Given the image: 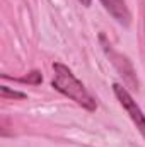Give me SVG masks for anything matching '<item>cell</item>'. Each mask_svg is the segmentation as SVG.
I'll return each instance as SVG.
<instances>
[{"label": "cell", "mask_w": 145, "mask_h": 147, "mask_svg": "<svg viewBox=\"0 0 145 147\" xmlns=\"http://www.w3.org/2000/svg\"><path fill=\"white\" fill-rule=\"evenodd\" d=\"M53 80L51 86L62 92L63 96L70 98L72 101H75L77 105H80L82 108L89 111H96L97 105L96 99L89 94V91L84 87V84L72 74V70L68 67H65L63 63H55L53 65Z\"/></svg>", "instance_id": "obj_1"}, {"label": "cell", "mask_w": 145, "mask_h": 147, "mask_svg": "<svg viewBox=\"0 0 145 147\" xmlns=\"http://www.w3.org/2000/svg\"><path fill=\"white\" fill-rule=\"evenodd\" d=\"M113 91H114L119 105L125 108V111L128 113V116L132 118V121L135 123V127L138 128V132L142 134V137L145 139V115H144V111L140 110V106L137 105V101H133V98L130 96V92L123 86L114 84L113 86Z\"/></svg>", "instance_id": "obj_2"}, {"label": "cell", "mask_w": 145, "mask_h": 147, "mask_svg": "<svg viewBox=\"0 0 145 147\" xmlns=\"http://www.w3.org/2000/svg\"><path fill=\"white\" fill-rule=\"evenodd\" d=\"M101 3L119 24H123V26L130 24L132 16H130V10H128L125 0H101Z\"/></svg>", "instance_id": "obj_3"}, {"label": "cell", "mask_w": 145, "mask_h": 147, "mask_svg": "<svg viewBox=\"0 0 145 147\" xmlns=\"http://www.w3.org/2000/svg\"><path fill=\"white\" fill-rule=\"evenodd\" d=\"M21 82H31V84H38V82H41V74L39 72H31L29 77H22V79H19Z\"/></svg>", "instance_id": "obj_4"}, {"label": "cell", "mask_w": 145, "mask_h": 147, "mask_svg": "<svg viewBox=\"0 0 145 147\" xmlns=\"http://www.w3.org/2000/svg\"><path fill=\"white\" fill-rule=\"evenodd\" d=\"M2 96L5 98V96H12V98H24V94L22 92H9V89H7V86H2Z\"/></svg>", "instance_id": "obj_5"}, {"label": "cell", "mask_w": 145, "mask_h": 147, "mask_svg": "<svg viewBox=\"0 0 145 147\" xmlns=\"http://www.w3.org/2000/svg\"><path fill=\"white\" fill-rule=\"evenodd\" d=\"M82 2V5H91V0H80Z\"/></svg>", "instance_id": "obj_6"}]
</instances>
